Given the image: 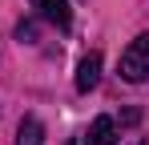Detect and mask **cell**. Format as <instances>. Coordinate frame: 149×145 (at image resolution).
Instances as JSON below:
<instances>
[{
  "mask_svg": "<svg viewBox=\"0 0 149 145\" xmlns=\"http://www.w3.org/2000/svg\"><path fill=\"white\" fill-rule=\"evenodd\" d=\"M121 77L129 81V85L149 81V32H141V36L121 52Z\"/></svg>",
  "mask_w": 149,
  "mask_h": 145,
  "instance_id": "obj_1",
  "label": "cell"
},
{
  "mask_svg": "<svg viewBox=\"0 0 149 145\" xmlns=\"http://www.w3.org/2000/svg\"><path fill=\"white\" fill-rule=\"evenodd\" d=\"M32 8H36L49 24H56L61 32H69V24H73V8H69V0H32Z\"/></svg>",
  "mask_w": 149,
  "mask_h": 145,
  "instance_id": "obj_2",
  "label": "cell"
},
{
  "mask_svg": "<svg viewBox=\"0 0 149 145\" xmlns=\"http://www.w3.org/2000/svg\"><path fill=\"white\" fill-rule=\"evenodd\" d=\"M97 81H101V52H89L77 65V93H93Z\"/></svg>",
  "mask_w": 149,
  "mask_h": 145,
  "instance_id": "obj_3",
  "label": "cell"
},
{
  "mask_svg": "<svg viewBox=\"0 0 149 145\" xmlns=\"http://www.w3.org/2000/svg\"><path fill=\"white\" fill-rule=\"evenodd\" d=\"M85 141H89V145H117V121H113V117H97L93 125H89Z\"/></svg>",
  "mask_w": 149,
  "mask_h": 145,
  "instance_id": "obj_4",
  "label": "cell"
},
{
  "mask_svg": "<svg viewBox=\"0 0 149 145\" xmlns=\"http://www.w3.org/2000/svg\"><path fill=\"white\" fill-rule=\"evenodd\" d=\"M16 145H45V125L36 117H24L16 125Z\"/></svg>",
  "mask_w": 149,
  "mask_h": 145,
  "instance_id": "obj_5",
  "label": "cell"
},
{
  "mask_svg": "<svg viewBox=\"0 0 149 145\" xmlns=\"http://www.w3.org/2000/svg\"><path fill=\"white\" fill-rule=\"evenodd\" d=\"M16 36H20V40H36V28H32V24H16Z\"/></svg>",
  "mask_w": 149,
  "mask_h": 145,
  "instance_id": "obj_6",
  "label": "cell"
}]
</instances>
